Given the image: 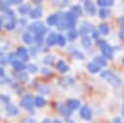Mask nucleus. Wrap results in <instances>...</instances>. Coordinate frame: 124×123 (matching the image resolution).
<instances>
[{
	"label": "nucleus",
	"instance_id": "f257e3e1",
	"mask_svg": "<svg viewBox=\"0 0 124 123\" xmlns=\"http://www.w3.org/2000/svg\"><path fill=\"white\" fill-rule=\"evenodd\" d=\"M101 77H103L104 79H106L108 83H110L111 85H113V86H119L120 84H121V79H120V77H118L115 74H113L112 72H110V71H108V70H106V71H103L102 73H101Z\"/></svg>",
	"mask_w": 124,
	"mask_h": 123
},
{
	"label": "nucleus",
	"instance_id": "f03ea898",
	"mask_svg": "<svg viewBox=\"0 0 124 123\" xmlns=\"http://www.w3.org/2000/svg\"><path fill=\"white\" fill-rule=\"evenodd\" d=\"M28 29L30 30V32H33L35 35H42V36H44L47 31L46 27L42 21H35L31 23L28 26Z\"/></svg>",
	"mask_w": 124,
	"mask_h": 123
},
{
	"label": "nucleus",
	"instance_id": "7ed1b4c3",
	"mask_svg": "<svg viewBox=\"0 0 124 123\" xmlns=\"http://www.w3.org/2000/svg\"><path fill=\"white\" fill-rule=\"evenodd\" d=\"M97 45H98V46L100 47V49H101L103 55H104L106 58L111 59V58L113 57V50H112L111 46H110L106 41L100 40V41L97 42Z\"/></svg>",
	"mask_w": 124,
	"mask_h": 123
},
{
	"label": "nucleus",
	"instance_id": "20e7f679",
	"mask_svg": "<svg viewBox=\"0 0 124 123\" xmlns=\"http://www.w3.org/2000/svg\"><path fill=\"white\" fill-rule=\"evenodd\" d=\"M20 105L23 108H25L28 111H33V106H34V99L30 94H26L23 96Z\"/></svg>",
	"mask_w": 124,
	"mask_h": 123
},
{
	"label": "nucleus",
	"instance_id": "39448f33",
	"mask_svg": "<svg viewBox=\"0 0 124 123\" xmlns=\"http://www.w3.org/2000/svg\"><path fill=\"white\" fill-rule=\"evenodd\" d=\"M64 17H65V22H66V28H69L71 30L74 29L76 25V21H77V16L72 12H67L64 14Z\"/></svg>",
	"mask_w": 124,
	"mask_h": 123
},
{
	"label": "nucleus",
	"instance_id": "423d86ee",
	"mask_svg": "<svg viewBox=\"0 0 124 123\" xmlns=\"http://www.w3.org/2000/svg\"><path fill=\"white\" fill-rule=\"evenodd\" d=\"M16 55L20 58L22 61H28L29 60V54H28V51L27 49L24 47V46H19L16 48Z\"/></svg>",
	"mask_w": 124,
	"mask_h": 123
},
{
	"label": "nucleus",
	"instance_id": "0eeeda50",
	"mask_svg": "<svg viewBox=\"0 0 124 123\" xmlns=\"http://www.w3.org/2000/svg\"><path fill=\"white\" fill-rule=\"evenodd\" d=\"M79 115L84 120H90L91 116H92V110L88 106L81 107V108L79 110Z\"/></svg>",
	"mask_w": 124,
	"mask_h": 123
},
{
	"label": "nucleus",
	"instance_id": "6e6552de",
	"mask_svg": "<svg viewBox=\"0 0 124 123\" xmlns=\"http://www.w3.org/2000/svg\"><path fill=\"white\" fill-rule=\"evenodd\" d=\"M58 83H59V85L62 86V87H69V86L74 85L75 80H74V78H72L71 77H62L59 78Z\"/></svg>",
	"mask_w": 124,
	"mask_h": 123
},
{
	"label": "nucleus",
	"instance_id": "1a4fd4ad",
	"mask_svg": "<svg viewBox=\"0 0 124 123\" xmlns=\"http://www.w3.org/2000/svg\"><path fill=\"white\" fill-rule=\"evenodd\" d=\"M66 106H67V108L71 111H73V110H75V109H77V108H79L80 102L78 99H69L67 101V103H66Z\"/></svg>",
	"mask_w": 124,
	"mask_h": 123
},
{
	"label": "nucleus",
	"instance_id": "9d476101",
	"mask_svg": "<svg viewBox=\"0 0 124 123\" xmlns=\"http://www.w3.org/2000/svg\"><path fill=\"white\" fill-rule=\"evenodd\" d=\"M6 112L10 116H16V115L18 114V108L15 105L7 104V106H6Z\"/></svg>",
	"mask_w": 124,
	"mask_h": 123
},
{
	"label": "nucleus",
	"instance_id": "9b49d317",
	"mask_svg": "<svg viewBox=\"0 0 124 123\" xmlns=\"http://www.w3.org/2000/svg\"><path fill=\"white\" fill-rule=\"evenodd\" d=\"M84 9H85V11H86L88 14H90L91 15H94L96 14V7H95L94 4H93L92 2H90V1H85V2H84Z\"/></svg>",
	"mask_w": 124,
	"mask_h": 123
},
{
	"label": "nucleus",
	"instance_id": "f8f14e48",
	"mask_svg": "<svg viewBox=\"0 0 124 123\" xmlns=\"http://www.w3.org/2000/svg\"><path fill=\"white\" fill-rule=\"evenodd\" d=\"M56 26H57V29L58 30H64L66 28V22H65L64 14L58 13V22H57Z\"/></svg>",
	"mask_w": 124,
	"mask_h": 123
},
{
	"label": "nucleus",
	"instance_id": "ddd939ff",
	"mask_svg": "<svg viewBox=\"0 0 124 123\" xmlns=\"http://www.w3.org/2000/svg\"><path fill=\"white\" fill-rule=\"evenodd\" d=\"M46 45L49 46H54L55 44H57V34H55L54 32L50 33V34L46 37Z\"/></svg>",
	"mask_w": 124,
	"mask_h": 123
},
{
	"label": "nucleus",
	"instance_id": "4468645a",
	"mask_svg": "<svg viewBox=\"0 0 124 123\" xmlns=\"http://www.w3.org/2000/svg\"><path fill=\"white\" fill-rule=\"evenodd\" d=\"M13 68H14V70L15 71H16V72H23L24 71V69H26L27 67L25 66V64L22 62V61H19V60H16L13 64Z\"/></svg>",
	"mask_w": 124,
	"mask_h": 123
},
{
	"label": "nucleus",
	"instance_id": "2eb2a0df",
	"mask_svg": "<svg viewBox=\"0 0 124 123\" xmlns=\"http://www.w3.org/2000/svg\"><path fill=\"white\" fill-rule=\"evenodd\" d=\"M58 22V14H52L46 17V23L49 26L56 25Z\"/></svg>",
	"mask_w": 124,
	"mask_h": 123
},
{
	"label": "nucleus",
	"instance_id": "dca6fc26",
	"mask_svg": "<svg viewBox=\"0 0 124 123\" xmlns=\"http://www.w3.org/2000/svg\"><path fill=\"white\" fill-rule=\"evenodd\" d=\"M29 16L33 19L40 18L42 16V10L40 8H34L29 12Z\"/></svg>",
	"mask_w": 124,
	"mask_h": 123
},
{
	"label": "nucleus",
	"instance_id": "f3484780",
	"mask_svg": "<svg viewBox=\"0 0 124 123\" xmlns=\"http://www.w3.org/2000/svg\"><path fill=\"white\" fill-rule=\"evenodd\" d=\"M56 69L61 72V73H65L69 70V66L63 61V60H59L57 63H56Z\"/></svg>",
	"mask_w": 124,
	"mask_h": 123
},
{
	"label": "nucleus",
	"instance_id": "a211bd4d",
	"mask_svg": "<svg viewBox=\"0 0 124 123\" xmlns=\"http://www.w3.org/2000/svg\"><path fill=\"white\" fill-rule=\"evenodd\" d=\"M94 63H96L100 67H106L108 65L106 58L104 56H100V55H97L94 57Z\"/></svg>",
	"mask_w": 124,
	"mask_h": 123
},
{
	"label": "nucleus",
	"instance_id": "6ab92c4d",
	"mask_svg": "<svg viewBox=\"0 0 124 123\" xmlns=\"http://www.w3.org/2000/svg\"><path fill=\"white\" fill-rule=\"evenodd\" d=\"M100 69H101V67H100L99 65H97L96 63H94V62H90V63H88V65H87V70H88L89 73H91V74H96V73H98V72L100 71Z\"/></svg>",
	"mask_w": 124,
	"mask_h": 123
},
{
	"label": "nucleus",
	"instance_id": "aec40b11",
	"mask_svg": "<svg viewBox=\"0 0 124 123\" xmlns=\"http://www.w3.org/2000/svg\"><path fill=\"white\" fill-rule=\"evenodd\" d=\"M57 108H58L59 112H62V113H63L64 116H70V115H71V112H72V111L67 108V106L65 107L63 104H58Z\"/></svg>",
	"mask_w": 124,
	"mask_h": 123
},
{
	"label": "nucleus",
	"instance_id": "412c9836",
	"mask_svg": "<svg viewBox=\"0 0 124 123\" xmlns=\"http://www.w3.org/2000/svg\"><path fill=\"white\" fill-rule=\"evenodd\" d=\"M22 41H23L25 44H27V45H31V44L33 43L34 39H33L32 35L30 34V32H24V33L22 34Z\"/></svg>",
	"mask_w": 124,
	"mask_h": 123
},
{
	"label": "nucleus",
	"instance_id": "4be33fe9",
	"mask_svg": "<svg viewBox=\"0 0 124 123\" xmlns=\"http://www.w3.org/2000/svg\"><path fill=\"white\" fill-rule=\"evenodd\" d=\"M34 105L36 107H38V108H42V107H44L46 105V100L41 96H37L34 99Z\"/></svg>",
	"mask_w": 124,
	"mask_h": 123
},
{
	"label": "nucleus",
	"instance_id": "5701e85b",
	"mask_svg": "<svg viewBox=\"0 0 124 123\" xmlns=\"http://www.w3.org/2000/svg\"><path fill=\"white\" fill-rule=\"evenodd\" d=\"M71 12H72L77 17L82 15V10H81V7H80L79 5H75V6H73L72 9H71Z\"/></svg>",
	"mask_w": 124,
	"mask_h": 123
},
{
	"label": "nucleus",
	"instance_id": "b1692460",
	"mask_svg": "<svg viewBox=\"0 0 124 123\" xmlns=\"http://www.w3.org/2000/svg\"><path fill=\"white\" fill-rule=\"evenodd\" d=\"M81 45L84 48H89L91 46V39L88 36H84L81 38Z\"/></svg>",
	"mask_w": 124,
	"mask_h": 123
},
{
	"label": "nucleus",
	"instance_id": "393cba45",
	"mask_svg": "<svg viewBox=\"0 0 124 123\" xmlns=\"http://www.w3.org/2000/svg\"><path fill=\"white\" fill-rule=\"evenodd\" d=\"M78 35V33L77 32V30L72 29V30H69V31H68V33H67V38H68L69 41H74V40L77 39Z\"/></svg>",
	"mask_w": 124,
	"mask_h": 123
},
{
	"label": "nucleus",
	"instance_id": "a878e982",
	"mask_svg": "<svg viewBox=\"0 0 124 123\" xmlns=\"http://www.w3.org/2000/svg\"><path fill=\"white\" fill-rule=\"evenodd\" d=\"M16 78H17V80L20 81V82H26V81L28 80V75H27V73H25V72H20V73L17 74Z\"/></svg>",
	"mask_w": 124,
	"mask_h": 123
},
{
	"label": "nucleus",
	"instance_id": "bb28decb",
	"mask_svg": "<svg viewBox=\"0 0 124 123\" xmlns=\"http://www.w3.org/2000/svg\"><path fill=\"white\" fill-rule=\"evenodd\" d=\"M99 32L102 33L103 35H107V34H108V32H109V28H108V24H106V23H101V24L99 25Z\"/></svg>",
	"mask_w": 124,
	"mask_h": 123
},
{
	"label": "nucleus",
	"instance_id": "cd10ccee",
	"mask_svg": "<svg viewBox=\"0 0 124 123\" xmlns=\"http://www.w3.org/2000/svg\"><path fill=\"white\" fill-rule=\"evenodd\" d=\"M113 1L112 0H98L97 4L101 7H108V6H112L113 5Z\"/></svg>",
	"mask_w": 124,
	"mask_h": 123
},
{
	"label": "nucleus",
	"instance_id": "c85d7f7f",
	"mask_svg": "<svg viewBox=\"0 0 124 123\" xmlns=\"http://www.w3.org/2000/svg\"><path fill=\"white\" fill-rule=\"evenodd\" d=\"M30 11H31V10H30V7H29V5H27V4H24V5H21V6L18 7V12H19L21 15H25V14L29 13Z\"/></svg>",
	"mask_w": 124,
	"mask_h": 123
},
{
	"label": "nucleus",
	"instance_id": "c756f323",
	"mask_svg": "<svg viewBox=\"0 0 124 123\" xmlns=\"http://www.w3.org/2000/svg\"><path fill=\"white\" fill-rule=\"evenodd\" d=\"M16 27V19H8L5 24V28L8 30H13Z\"/></svg>",
	"mask_w": 124,
	"mask_h": 123
},
{
	"label": "nucleus",
	"instance_id": "7c9ffc66",
	"mask_svg": "<svg viewBox=\"0 0 124 123\" xmlns=\"http://www.w3.org/2000/svg\"><path fill=\"white\" fill-rule=\"evenodd\" d=\"M72 55H73V57L74 58H76V59H79V60H81V59H83L84 58V55L79 51V50H77V49H72Z\"/></svg>",
	"mask_w": 124,
	"mask_h": 123
},
{
	"label": "nucleus",
	"instance_id": "2f4dec72",
	"mask_svg": "<svg viewBox=\"0 0 124 123\" xmlns=\"http://www.w3.org/2000/svg\"><path fill=\"white\" fill-rule=\"evenodd\" d=\"M98 14H99V16H100L101 18H106V17L108 16V15H109V11L107 10V9H100Z\"/></svg>",
	"mask_w": 124,
	"mask_h": 123
},
{
	"label": "nucleus",
	"instance_id": "473e14b6",
	"mask_svg": "<svg viewBox=\"0 0 124 123\" xmlns=\"http://www.w3.org/2000/svg\"><path fill=\"white\" fill-rule=\"evenodd\" d=\"M9 1H0V10L5 13L6 11L9 10Z\"/></svg>",
	"mask_w": 124,
	"mask_h": 123
},
{
	"label": "nucleus",
	"instance_id": "72a5a7b5",
	"mask_svg": "<svg viewBox=\"0 0 124 123\" xmlns=\"http://www.w3.org/2000/svg\"><path fill=\"white\" fill-rule=\"evenodd\" d=\"M65 43H66L65 37L63 35H61V34H58L57 35V44L60 46H65Z\"/></svg>",
	"mask_w": 124,
	"mask_h": 123
},
{
	"label": "nucleus",
	"instance_id": "f704fd0d",
	"mask_svg": "<svg viewBox=\"0 0 124 123\" xmlns=\"http://www.w3.org/2000/svg\"><path fill=\"white\" fill-rule=\"evenodd\" d=\"M27 69H28L29 72L32 73V74H35V73L38 71V67H37L35 64H32V63H30V64L27 65Z\"/></svg>",
	"mask_w": 124,
	"mask_h": 123
},
{
	"label": "nucleus",
	"instance_id": "c9c22d12",
	"mask_svg": "<svg viewBox=\"0 0 124 123\" xmlns=\"http://www.w3.org/2000/svg\"><path fill=\"white\" fill-rule=\"evenodd\" d=\"M34 41H35L39 46H41V45L43 44V41H44V36H42V35H35Z\"/></svg>",
	"mask_w": 124,
	"mask_h": 123
},
{
	"label": "nucleus",
	"instance_id": "e433bc0d",
	"mask_svg": "<svg viewBox=\"0 0 124 123\" xmlns=\"http://www.w3.org/2000/svg\"><path fill=\"white\" fill-rule=\"evenodd\" d=\"M39 90H40V92L43 93V94H48V93H49V88H48L46 85L40 86V87H39Z\"/></svg>",
	"mask_w": 124,
	"mask_h": 123
},
{
	"label": "nucleus",
	"instance_id": "4c0bfd02",
	"mask_svg": "<svg viewBox=\"0 0 124 123\" xmlns=\"http://www.w3.org/2000/svg\"><path fill=\"white\" fill-rule=\"evenodd\" d=\"M16 55L14 52L10 53V54L7 56V60H8V62H11V63L13 64V63L16 61Z\"/></svg>",
	"mask_w": 124,
	"mask_h": 123
},
{
	"label": "nucleus",
	"instance_id": "58836bf2",
	"mask_svg": "<svg viewBox=\"0 0 124 123\" xmlns=\"http://www.w3.org/2000/svg\"><path fill=\"white\" fill-rule=\"evenodd\" d=\"M7 62H8L7 57L5 56V54H4L3 52H1V51H0V64L5 65V64H7Z\"/></svg>",
	"mask_w": 124,
	"mask_h": 123
},
{
	"label": "nucleus",
	"instance_id": "ea45409f",
	"mask_svg": "<svg viewBox=\"0 0 124 123\" xmlns=\"http://www.w3.org/2000/svg\"><path fill=\"white\" fill-rule=\"evenodd\" d=\"M52 60H53V56L48 55V56H46V57L44 58V63L45 64H50L52 62Z\"/></svg>",
	"mask_w": 124,
	"mask_h": 123
},
{
	"label": "nucleus",
	"instance_id": "a19ab883",
	"mask_svg": "<svg viewBox=\"0 0 124 123\" xmlns=\"http://www.w3.org/2000/svg\"><path fill=\"white\" fill-rule=\"evenodd\" d=\"M20 123H37V121L35 120V119H33V118H24Z\"/></svg>",
	"mask_w": 124,
	"mask_h": 123
},
{
	"label": "nucleus",
	"instance_id": "79ce46f5",
	"mask_svg": "<svg viewBox=\"0 0 124 123\" xmlns=\"http://www.w3.org/2000/svg\"><path fill=\"white\" fill-rule=\"evenodd\" d=\"M9 3L10 4H21L22 1L21 0H10Z\"/></svg>",
	"mask_w": 124,
	"mask_h": 123
},
{
	"label": "nucleus",
	"instance_id": "37998d69",
	"mask_svg": "<svg viewBox=\"0 0 124 123\" xmlns=\"http://www.w3.org/2000/svg\"><path fill=\"white\" fill-rule=\"evenodd\" d=\"M113 123H124V122H122L119 117H115L113 118Z\"/></svg>",
	"mask_w": 124,
	"mask_h": 123
},
{
	"label": "nucleus",
	"instance_id": "c03bdc74",
	"mask_svg": "<svg viewBox=\"0 0 124 123\" xmlns=\"http://www.w3.org/2000/svg\"><path fill=\"white\" fill-rule=\"evenodd\" d=\"M119 37L124 40V28H122V29L119 31Z\"/></svg>",
	"mask_w": 124,
	"mask_h": 123
},
{
	"label": "nucleus",
	"instance_id": "a18cd8bd",
	"mask_svg": "<svg viewBox=\"0 0 124 123\" xmlns=\"http://www.w3.org/2000/svg\"><path fill=\"white\" fill-rule=\"evenodd\" d=\"M4 75H5V71H4V69L2 67H0V77H3Z\"/></svg>",
	"mask_w": 124,
	"mask_h": 123
},
{
	"label": "nucleus",
	"instance_id": "49530a36",
	"mask_svg": "<svg viewBox=\"0 0 124 123\" xmlns=\"http://www.w3.org/2000/svg\"><path fill=\"white\" fill-rule=\"evenodd\" d=\"M118 21H119L120 24H124V16H120L118 18Z\"/></svg>",
	"mask_w": 124,
	"mask_h": 123
},
{
	"label": "nucleus",
	"instance_id": "de8ad7c7",
	"mask_svg": "<svg viewBox=\"0 0 124 123\" xmlns=\"http://www.w3.org/2000/svg\"><path fill=\"white\" fill-rule=\"evenodd\" d=\"M42 123H52V121H51L50 119H48V118H45Z\"/></svg>",
	"mask_w": 124,
	"mask_h": 123
},
{
	"label": "nucleus",
	"instance_id": "09e8293b",
	"mask_svg": "<svg viewBox=\"0 0 124 123\" xmlns=\"http://www.w3.org/2000/svg\"><path fill=\"white\" fill-rule=\"evenodd\" d=\"M92 37H93L94 39H97V38H98V33H97L96 31H94V32L92 33Z\"/></svg>",
	"mask_w": 124,
	"mask_h": 123
},
{
	"label": "nucleus",
	"instance_id": "8fccbe9b",
	"mask_svg": "<svg viewBox=\"0 0 124 123\" xmlns=\"http://www.w3.org/2000/svg\"><path fill=\"white\" fill-rule=\"evenodd\" d=\"M2 26H3V18H2L1 16H0V30H1Z\"/></svg>",
	"mask_w": 124,
	"mask_h": 123
},
{
	"label": "nucleus",
	"instance_id": "3c124183",
	"mask_svg": "<svg viewBox=\"0 0 124 123\" xmlns=\"http://www.w3.org/2000/svg\"><path fill=\"white\" fill-rule=\"evenodd\" d=\"M53 123H61V121H60V120H58V119H55V120L53 121Z\"/></svg>",
	"mask_w": 124,
	"mask_h": 123
},
{
	"label": "nucleus",
	"instance_id": "603ef678",
	"mask_svg": "<svg viewBox=\"0 0 124 123\" xmlns=\"http://www.w3.org/2000/svg\"><path fill=\"white\" fill-rule=\"evenodd\" d=\"M122 113H123V115H124V105L122 106Z\"/></svg>",
	"mask_w": 124,
	"mask_h": 123
},
{
	"label": "nucleus",
	"instance_id": "864d4df0",
	"mask_svg": "<svg viewBox=\"0 0 124 123\" xmlns=\"http://www.w3.org/2000/svg\"><path fill=\"white\" fill-rule=\"evenodd\" d=\"M123 61H124V59H123Z\"/></svg>",
	"mask_w": 124,
	"mask_h": 123
},
{
	"label": "nucleus",
	"instance_id": "5fc2aeb1",
	"mask_svg": "<svg viewBox=\"0 0 124 123\" xmlns=\"http://www.w3.org/2000/svg\"><path fill=\"white\" fill-rule=\"evenodd\" d=\"M123 97H124V96H123Z\"/></svg>",
	"mask_w": 124,
	"mask_h": 123
}]
</instances>
